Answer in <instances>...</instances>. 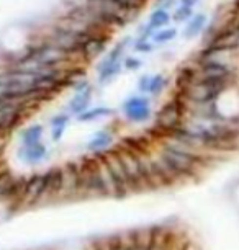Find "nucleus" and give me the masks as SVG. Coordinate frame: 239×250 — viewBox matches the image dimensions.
<instances>
[{"label":"nucleus","instance_id":"nucleus-1","mask_svg":"<svg viewBox=\"0 0 239 250\" xmlns=\"http://www.w3.org/2000/svg\"><path fill=\"white\" fill-rule=\"evenodd\" d=\"M23 250H203V245L194 229L171 219Z\"/></svg>","mask_w":239,"mask_h":250},{"label":"nucleus","instance_id":"nucleus-2","mask_svg":"<svg viewBox=\"0 0 239 250\" xmlns=\"http://www.w3.org/2000/svg\"><path fill=\"white\" fill-rule=\"evenodd\" d=\"M205 23H207V17H205V15H196L195 18H192V21L185 28L184 36L187 38V40H192V38H195L201 30H203Z\"/></svg>","mask_w":239,"mask_h":250},{"label":"nucleus","instance_id":"nucleus-3","mask_svg":"<svg viewBox=\"0 0 239 250\" xmlns=\"http://www.w3.org/2000/svg\"><path fill=\"white\" fill-rule=\"evenodd\" d=\"M171 17L166 10H156L149 18V28H162L164 25H167Z\"/></svg>","mask_w":239,"mask_h":250},{"label":"nucleus","instance_id":"nucleus-4","mask_svg":"<svg viewBox=\"0 0 239 250\" xmlns=\"http://www.w3.org/2000/svg\"><path fill=\"white\" fill-rule=\"evenodd\" d=\"M175 36H177L175 28H167V30H162V31L156 33V35H154V41L159 44H162V43H169V41H172Z\"/></svg>","mask_w":239,"mask_h":250},{"label":"nucleus","instance_id":"nucleus-5","mask_svg":"<svg viewBox=\"0 0 239 250\" xmlns=\"http://www.w3.org/2000/svg\"><path fill=\"white\" fill-rule=\"evenodd\" d=\"M192 17V8L190 7H185L182 5L179 10H177L174 13V20L175 21H184V20H189V18Z\"/></svg>","mask_w":239,"mask_h":250},{"label":"nucleus","instance_id":"nucleus-6","mask_svg":"<svg viewBox=\"0 0 239 250\" xmlns=\"http://www.w3.org/2000/svg\"><path fill=\"white\" fill-rule=\"evenodd\" d=\"M115 7H120V8H131V7H136L139 3V0H111Z\"/></svg>","mask_w":239,"mask_h":250},{"label":"nucleus","instance_id":"nucleus-7","mask_svg":"<svg viewBox=\"0 0 239 250\" xmlns=\"http://www.w3.org/2000/svg\"><path fill=\"white\" fill-rule=\"evenodd\" d=\"M196 2H198V0H182V3H184L185 7H190V8L194 7Z\"/></svg>","mask_w":239,"mask_h":250}]
</instances>
